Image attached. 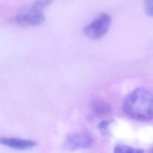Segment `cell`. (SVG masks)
I'll return each instance as SVG.
<instances>
[{"label": "cell", "instance_id": "1", "mask_svg": "<svg viewBox=\"0 0 153 153\" xmlns=\"http://www.w3.org/2000/svg\"><path fill=\"white\" fill-rule=\"evenodd\" d=\"M153 100L151 92L144 87H139L130 92L123 102L124 112L136 120L148 121L152 118Z\"/></svg>", "mask_w": 153, "mask_h": 153}, {"label": "cell", "instance_id": "2", "mask_svg": "<svg viewBox=\"0 0 153 153\" xmlns=\"http://www.w3.org/2000/svg\"><path fill=\"white\" fill-rule=\"evenodd\" d=\"M112 22L111 16L102 13L84 28V34L91 39L102 38L109 30Z\"/></svg>", "mask_w": 153, "mask_h": 153}, {"label": "cell", "instance_id": "3", "mask_svg": "<svg viewBox=\"0 0 153 153\" xmlns=\"http://www.w3.org/2000/svg\"><path fill=\"white\" fill-rule=\"evenodd\" d=\"M45 19L42 11L32 6L20 12L15 18L17 24L25 27L40 26L44 23Z\"/></svg>", "mask_w": 153, "mask_h": 153}, {"label": "cell", "instance_id": "4", "mask_svg": "<svg viewBox=\"0 0 153 153\" xmlns=\"http://www.w3.org/2000/svg\"><path fill=\"white\" fill-rule=\"evenodd\" d=\"M93 143L92 136L87 131H78L69 135L65 142V147L71 151L86 149Z\"/></svg>", "mask_w": 153, "mask_h": 153}, {"label": "cell", "instance_id": "5", "mask_svg": "<svg viewBox=\"0 0 153 153\" xmlns=\"http://www.w3.org/2000/svg\"><path fill=\"white\" fill-rule=\"evenodd\" d=\"M0 143L7 147L18 150L29 149L37 145V143L34 140L14 137H1Z\"/></svg>", "mask_w": 153, "mask_h": 153}, {"label": "cell", "instance_id": "6", "mask_svg": "<svg viewBox=\"0 0 153 153\" xmlns=\"http://www.w3.org/2000/svg\"><path fill=\"white\" fill-rule=\"evenodd\" d=\"M92 109L96 116L103 117L111 112V106L108 102L103 99H97L92 103Z\"/></svg>", "mask_w": 153, "mask_h": 153}, {"label": "cell", "instance_id": "7", "mask_svg": "<svg viewBox=\"0 0 153 153\" xmlns=\"http://www.w3.org/2000/svg\"><path fill=\"white\" fill-rule=\"evenodd\" d=\"M114 153H143V150L140 148L119 144L115 147Z\"/></svg>", "mask_w": 153, "mask_h": 153}, {"label": "cell", "instance_id": "8", "mask_svg": "<svg viewBox=\"0 0 153 153\" xmlns=\"http://www.w3.org/2000/svg\"><path fill=\"white\" fill-rule=\"evenodd\" d=\"M54 0H35V1L31 5L32 7L42 11L50 6Z\"/></svg>", "mask_w": 153, "mask_h": 153}, {"label": "cell", "instance_id": "9", "mask_svg": "<svg viewBox=\"0 0 153 153\" xmlns=\"http://www.w3.org/2000/svg\"><path fill=\"white\" fill-rule=\"evenodd\" d=\"M144 10L146 14L150 17L153 16V0H144Z\"/></svg>", "mask_w": 153, "mask_h": 153}, {"label": "cell", "instance_id": "10", "mask_svg": "<svg viewBox=\"0 0 153 153\" xmlns=\"http://www.w3.org/2000/svg\"><path fill=\"white\" fill-rule=\"evenodd\" d=\"M113 122L112 120H105L102 121L101 122H100L97 126L98 128L103 131V132H105L107 130L108 128L109 127V126Z\"/></svg>", "mask_w": 153, "mask_h": 153}]
</instances>
